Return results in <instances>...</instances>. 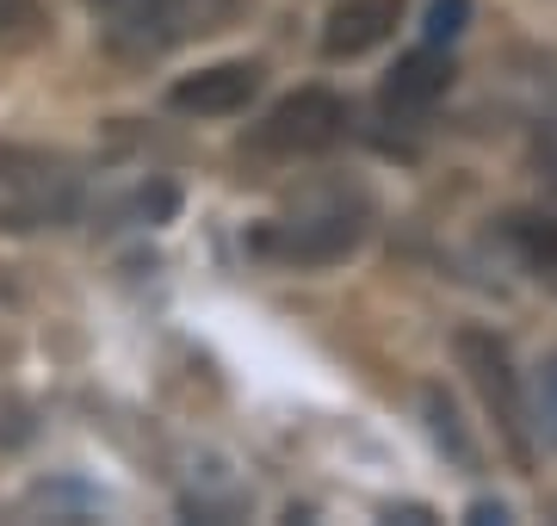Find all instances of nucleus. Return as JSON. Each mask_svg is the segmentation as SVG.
<instances>
[{"mask_svg":"<svg viewBox=\"0 0 557 526\" xmlns=\"http://www.w3.org/2000/svg\"><path fill=\"white\" fill-rule=\"evenodd\" d=\"M366 236H372V199L359 186H329V192H310L292 211L267 217L248 236V248L273 266L317 273V266H341L347 254H359Z\"/></svg>","mask_w":557,"mask_h":526,"instance_id":"obj_1","label":"nucleus"},{"mask_svg":"<svg viewBox=\"0 0 557 526\" xmlns=\"http://www.w3.org/2000/svg\"><path fill=\"white\" fill-rule=\"evenodd\" d=\"M242 0H87V13L100 25V38L119 50V57H161V50H180V43L205 38L230 25Z\"/></svg>","mask_w":557,"mask_h":526,"instance_id":"obj_2","label":"nucleus"},{"mask_svg":"<svg viewBox=\"0 0 557 526\" xmlns=\"http://www.w3.org/2000/svg\"><path fill=\"white\" fill-rule=\"evenodd\" d=\"M81 217V174L50 149L0 142V223L7 229H62Z\"/></svg>","mask_w":557,"mask_h":526,"instance_id":"obj_3","label":"nucleus"},{"mask_svg":"<svg viewBox=\"0 0 557 526\" xmlns=\"http://www.w3.org/2000/svg\"><path fill=\"white\" fill-rule=\"evenodd\" d=\"M453 353H458V372H465L471 390H478L483 415L496 422L508 459L527 471V465H533V409H527L520 372H515V360H508V341H502L496 328L471 323V328H458V335H453Z\"/></svg>","mask_w":557,"mask_h":526,"instance_id":"obj_4","label":"nucleus"},{"mask_svg":"<svg viewBox=\"0 0 557 526\" xmlns=\"http://www.w3.org/2000/svg\"><path fill=\"white\" fill-rule=\"evenodd\" d=\"M347 137V100L329 93V87H298V93H285V100L255 124V149L260 155H285V162H298V155H322V149H335Z\"/></svg>","mask_w":557,"mask_h":526,"instance_id":"obj_5","label":"nucleus"},{"mask_svg":"<svg viewBox=\"0 0 557 526\" xmlns=\"http://www.w3.org/2000/svg\"><path fill=\"white\" fill-rule=\"evenodd\" d=\"M446 87H453V57H446V43L409 50V57L384 75L379 112H384V118H397V124H416V118H428V112L446 100Z\"/></svg>","mask_w":557,"mask_h":526,"instance_id":"obj_6","label":"nucleus"},{"mask_svg":"<svg viewBox=\"0 0 557 526\" xmlns=\"http://www.w3.org/2000/svg\"><path fill=\"white\" fill-rule=\"evenodd\" d=\"M260 93V62H211L199 75H180L168 87V105L186 118H230Z\"/></svg>","mask_w":557,"mask_h":526,"instance_id":"obj_7","label":"nucleus"},{"mask_svg":"<svg viewBox=\"0 0 557 526\" xmlns=\"http://www.w3.org/2000/svg\"><path fill=\"white\" fill-rule=\"evenodd\" d=\"M403 25V0H335L322 20V50L329 57H366Z\"/></svg>","mask_w":557,"mask_h":526,"instance_id":"obj_8","label":"nucleus"},{"mask_svg":"<svg viewBox=\"0 0 557 526\" xmlns=\"http://www.w3.org/2000/svg\"><path fill=\"white\" fill-rule=\"evenodd\" d=\"M502 236H508V248L527 261V273L557 291V217L552 211H515V217L502 223Z\"/></svg>","mask_w":557,"mask_h":526,"instance_id":"obj_9","label":"nucleus"},{"mask_svg":"<svg viewBox=\"0 0 557 526\" xmlns=\"http://www.w3.org/2000/svg\"><path fill=\"white\" fill-rule=\"evenodd\" d=\"M421 409H428V427H434V440L446 446V452H453L465 471H478V440L465 434V422H458L453 397H446V390H428V397H421Z\"/></svg>","mask_w":557,"mask_h":526,"instance_id":"obj_10","label":"nucleus"},{"mask_svg":"<svg viewBox=\"0 0 557 526\" xmlns=\"http://www.w3.org/2000/svg\"><path fill=\"white\" fill-rule=\"evenodd\" d=\"M50 32L44 0H0V50H25Z\"/></svg>","mask_w":557,"mask_h":526,"instance_id":"obj_11","label":"nucleus"},{"mask_svg":"<svg viewBox=\"0 0 557 526\" xmlns=\"http://www.w3.org/2000/svg\"><path fill=\"white\" fill-rule=\"evenodd\" d=\"M471 20V0H434L428 7V43H453Z\"/></svg>","mask_w":557,"mask_h":526,"instance_id":"obj_12","label":"nucleus"},{"mask_svg":"<svg viewBox=\"0 0 557 526\" xmlns=\"http://www.w3.org/2000/svg\"><path fill=\"white\" fill-rule=\"evenodd\" d=\"M539 427H545V440L557 446V353L539 365Z\"/></svg>","mask_w":557,"mask_h":526,"instance_id":"obj_13","label":"nucleus"}]
</instances>
